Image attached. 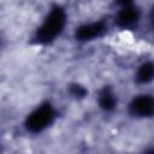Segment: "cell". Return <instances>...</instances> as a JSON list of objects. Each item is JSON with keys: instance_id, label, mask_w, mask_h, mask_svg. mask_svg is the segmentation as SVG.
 I'll return each mask as SVG.
<instances>
[{"instance_id": "obj_1", "label": "cell", "mask_w": 154, "mask_h": 154, "mask_svg": "<svg viewBox=\"0 0 154 154\" xmlns=\"http://www.w3.org/2000/svg\"><path fill=\"white\" fill-rule=\"evenodd\" d=\"M65 23H66L65 11L61 7L55 6L49 12L47 18L42 23V25L38 28L35 36V41L38 43L52 42L57 36L60 35V32L65 26Z\"/></svg>"}, {"instance_id": "obj_2", "label": "cell", "mask_w": 154, "mask_h": 154, "mask_svg": "<svg viewBox=\"0 0 154 154\" xmlns=\"http://www.w3.org/2000/svg\"><path fill=\"white\" fill-rule=\"evenodd\" d=\"M54 117L55 112L53 107L49 103H45L29 114L25 122V128L30 132H41L52 124Z\"/></svg>"}, {"instance_id": "obj_3", "label": "cell", "mask_w": 154, "mask_h": 154, "mask_svg": "<svg viewBox=\"0 0 154 154\" xmlns=\"http://www.w3.org/2000/svg\"><path fill=\"white\" fill-rule=\"evenodd\" d=\"M130 112L137 117H150L153 113V99L149 95H141L130 103Z\"/></svg>"}, {"instance_id": "obj_4", "label": "cell", "mask_w": 154, "mask_h": 154, "mask_svg": "<svg viewBox=\"0 0 154 154\" xmlns=\"http://www.w3.org/2000/svg\"><path fill=\"white\" fill-rule=\"evenodd\" d=\"M105 29H106L105 24L101 22L87 24V25H83V26L77 29L76 37L81 41H89V40H93V38L101 36L102 32L105 31Z\"/></svg>"}, {"instance_id": "obj_5", "label": "cell", "mask_w": 154, "mask_h": 154, "mask_svg": "<svg viewBox=\"0 0 154 154\" xmlns=\"http://www.w3.org/2000/svg\"><path fill=\"white\" fill-rule=\"evenodd\" d=\"M138 17H140V13L136 7L125 5V7L118 13L117 23L122 28H128V26L134 25L138 20Z\"/></svg>"}, {"instance_id": "obj_6", "label": "cell", "mask_w": 154, "mask_h": 154, "mask_svg": "<svg viewBox=\"0 0 154 154\" xmlns=\"http://www.w3.org/2000/svg\"><path fill=\"white\" fill-rule=\"evenodd\" d=\"M116 102L117 101L114 94L109 89H103V91L100 95V106L106 111H111L114 108Z\"/></svg>"}, {"instance_id": "obj_7", "label": "cell", "mask_w": 154, "mask_h": 154, "mask_svg": "<svg viewBox=\"0 0 154 154\" xmlns=\"http://www.w3.org/2000/svg\"><path fill=\"white\" fill-rule=\"evenodd\" d=\"M153 77V65L152 63H146L143 64L138 72H137V81L140 83H147L149 81H152Z\"/></svg>"}, {"instance_id": "obj_8", "label": "cell", "mask_w": 154, "mask_h": 154, "mask_svg": "<svg viewBox=\"0 0 154 154\" xmlns=\"http://www.w3.org/2000/svg\"><path fill=\"white\" fill-rule=\"evenodd\" d=\"M130 1H131V0H118V2H120V4H123V5H128Z\"/></svg>"}]
</instances>
